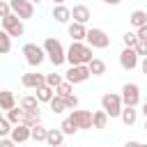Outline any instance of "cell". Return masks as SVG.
<instances>
[{"label": "cell", "instance_id": "19", "mask_svg": "<svg viewBox=\"0 0 147 147\" xmlns=\"http://www.w3.org/2000/svg\"><path fill=\"white\" fill-rule=\"evenodd\" d=\"M11 108H16L14 92H9V90H2V92H0V110H11Z\"/></svg>", "mask_w": 147, "mask_h": 147}, {"label": "cell", "instance_id": "33", "mask_svg": "<svg viewBox=\"0 0 147 147\" xmlns=\"http://www.w3.org/2000/svg\"><path fill=\"white\" fill-rule=\"evenodd\" d=\"M11 126H14V124H11L7 117H2V119H0V138H7V136L11 133Z\"/></svg>", "mask_w": 147, "mask_h": 147}, {"label": "cell", "instance_id": "49", "mask_svg": "<svg viewBox=\"0 0 147 147\" xmlns=\"http://www.w3.org/2000/svg\"><path fill=\"white\" fill-rule=\"evenodd\" d=\"M60 147H64V145H60Z\"/></svg>", "mask_w": 147, "mask_h": 147}, {"label": "cell", "instance_id": "38", "mask_svg": "<svg viewBox=\"0 0 147 147\" xmlns=\"http://www.w3.org/2000/svg\"><path fill=\"white\" fill-rule=\"evenodd\" d=\"M136 34H138V39H145V41H147V23L140 25V28L136 30Z\"/></svg>", "mask_w": 147, "mask_h": 147}, {"label": "cell", "instance_id": "32", "mask_svg": "<svg viewBox=\"0 0 147 147\" xmlns=\"http://www.w3.org/2000/svg\"><path fill=\"white\" fill-rule=\"evenodd\" d=\"M122 41H124V46L133 48V46L138 44V34H136V32H124V34H122Z\"/></svg>", "mask_w": 147, "mask_h": 147}, {"label": "cell", "instance_id": "21", "mask_svg": "<svg viewBox=\"0 0 147 147\" xmlns=\"http://www.w3.org/2000/svg\"><path fill=\"white\" fill-rule=\"evenodd\" d=\"M106 124H108V113L103 108L92 113V129H106Z\"/></svg>", "mask_w": 147, "mask_h": 147}, {"label": "cell", "instance_id": "15", "mask_svg": "<svg viewBox=\"0 0 147 147\" xmlns=\"http://www.w3.org/2000/svg\"><path fill=\"white\" fill-rule=\"evenodd\" d=\"M71 18L76 21V23H87L90 18H92V14H90V9L85 7V5H74V9H71Z\"/></svg>", "mask_w": 147, "mask_h": 147}, {"label": "cell", "instance_id": "25", "mask_svg": "<svg viewBox=\"0 0 147 147\" xmlns=\"http://www.w3.org/2000/svg\"><path fill=\"white\" fill-rule=\"evenodd\" d=\"M87 67H90V74H92V76H103V74H106V62H103L101 57H92V62H90Z\"/></svg>", "mask_w": 147, "mask_h": 147}, {"label": "cell", "instance_id": "3", "mask_svg": "<svg viewBox=\"0 0 147 147\" xmlns=\"http://www.w3.org/2000/svg\"><path fill=\"white\" fill-rule=\"evenodd\" d=\"M101 108L108 113V117H119L122 108H124V101H122V94H115V92H106L101 96Z\"/></svg>", "mask_w": 147, "mask_h": 147}, {"label": "cell", "instance_id": "11", "mask_svg": "<svg viewBox=\"0 0 147 147\" xmlns=\"http://www.w3.org/2000/svg\"><path fill=\"white\" fill-rule=\"evenodd\" d=\"M69 119L78 126V131L80 129H92V113L90 110H71V115H69Z\"/></svg>", "mask_w": 147, "mask_h": 147}, {"label": "cell", "instance_id": "13", "mask_svg": "<svg viewBox=\"0 0 147 147\" xmlns=\"http://www.w3.org/2000/svg\"><path fill=\"white\" fill-rule=\"evenodd\" d=\"M9 138H11L16 145H21V142L30 140V126H28V124H14V126H11Z\"/></svg>", "mask_w": 147, "mask_h": 147}, {"label": "cell", "instance_id": "20", "mask_svg": "<svg viewBox=\"0 0 147 147\" xmlns=\"http://www.w3.org/2000/svg\"><path fill=\"white\" fill-rule=\"evenodd\" d=\"M34 92H37V99H39V103H48V101L55 96V90H53L51 85H41V87H37Z\"/></svg>", "mask_w": 147, "mask_h": 147}, {"label": "cell", "instance_id": "24", "mask_svg": "<svg viewBox=\"0 0 147 147\" xmlns=\"http://www.w3.org/2000/svg\"><path fill=\"white\" fill-rule=\"evenodd\" d=\"M129 21H131V25L138 30L140 25H145V23H147V11H145V9H136V11H131Z\"/></svg>", "mask_w": 147, "mask_h": 147}, {"label": "cell", "instance_id": "40", "mask_svg": "<svg viewBox=\"0 0 147 147\" xmlns=\"http://www.w3.org/2000/svg\"><path fill=\"white\" fill-rule=\"evenodd\" d=\"M140 71L147 76V57H142V62H140Z\"/></svg>", "mask_w": 147, "mask_h": 147}, {"label": "cell", "instance_id": "36", "mask_svg": "<svg viewBox=\"0 0 147 147\" xmlns=\"http://www.w3.org/2000/svg\"><path fill=\"white\" fill-rule=\"evenodd\" d=\"M64 103H67V110L69 108L74 110V108H78V96L76 94H69V96H64Z\"/></svg>", "mask_w": 147, "mask_h": 147}, {"label": "cell", "instance_id": "39", "mask_svg": "<svg viewBox=\"0 0 147 147\" xmlns=\"http://www.w3.org/2000/svg\"><path fill=\"white\" fill-rule=\"evenodd\" d=\"M0 147H16V142L7 136V138H0Z\"/></svg>", "mask_w": 147, "mask_h": 147}, {"label": "cell", "instance_id": "5", "mask_svg": "<svg viewBox=\"0 0 147 147\" xmlns=\"http://www.w3.org/2000/svg\"><path fill=\"white\" fill-rule=\"evenodd\" d=\"M23 55H25V62H28L30 67H39V64L46 60L44 46H37V44H32V41L23 46Z\"/></svg>", "mask_w": 147, "mask_h": 147}, {"label": "cell", "instance_id": "45", "mask_svg": "<svg viewBox=\"0 0 147 147\" xmlns=\"http://www.w3.org/2000/svg\"><path fill=\"white\" fill-rule=\"evenodd\" d=\"M30 2H34V5H39V2H41V0H30Z\"/></svg>", "mask_w": 147, "mask_h": 147}, {"label": "cell", "instance_id": "7", "mask_svg": "<svg viewBox=\"0 0 147 147\" xmlns=\"http://www.w3.org/2000/svg\"><path fill=\"white\" fill-rule=\"evenodd\" d=\"M11 5V14H16L21 21H28L34 16V2L30 0H9Z\"/></svg>", "mask_w": 147, "mask_h": 147}, {"label": "cell", "instance_id": "8", "mask_svg": "<svg viewBox=\"0 0 147 147\" xmlns=\"http://www.w3.org/2000/svg\"><path fill=\"white\" fill-rule=\"evenodd\" d=\"M90 76H92V74H90V67H87V64H74V67H69V71H67V80H69L71 85L85 83Z\"/></svg>", "mask_w": 147, "mask_h": 147}, {"label": "cell", "instance_id": "35", "mask_svg": "<svg viewBox=\"0 0 147 147\" xmlns=\"http://www.w3.org/2000/svg\"><path fill=\"white\" fill-rule=\"evenodd\" d=\"M133 48H136V53H138L140 57H147V41H145V39H138V44H136Z\"/></svg>", "mask_w": 147, "mask_h": 147}, {"label": "cell", "instance_id": "41", "mask_svg": "<svg viewBox=\"0 0 147 147\" xmlns=\"http://www.w3.org/2000/svg\"><path fill=\"white\" fill-rule=\"evenodd\" d=\"M124 147H140V142H136V140H129Z\"/></svg>", "mask_w": 147, "mask_h": 147}, {"label": "cell", "instance_id": "48", "mask_svg": "<svg viewBox=\"0 0 147 147\" xmlns=\"http://www.w3.org/2000/svg\"><path fill=\"white\" fill-rule=\"evenodd\" d=\"M0 119H2V113H0Z\"/></svg>", "mask_w": 147, "mask_h": 147}, {"label": "cell", "instance_id": "30", "mask_svg": "<svg viewBox=\"0 0 147 147\" xmlns=\"http://www.w3.org/2000/svg\"><path fill=\"white\" fill-rule=\"evenodd\" d=\"M7 119H9L11 124H21V122H23V108H11V110H7Z\"/></svg>", "mask_w": 147, "mask_h": 147}, {"label": "cell", "instance_id": "37", "mask_svg": "<svg viewBox=\"0 0 147 147\" xmlns=\"http://www.w3.org/2000/svg\"><path fill=\"white\" fill-rule=\"evenodd\" d=\"M7 14H11V5L5 2V0H0V18H5Z\"/></svg>", "mask_w": 147, "mask_h": 147}, {"label": "cell", "instance_id": "2", "mask_svg": "<svg viewBox=\"0 0 147 147\" xmlns=\"http://www.w3.org/2000/svg\"><path fill=\"white\" fill-rule=\"evenodd\" d=\"M44 51H46V57H48V62H51L53 67H60V64L67 62V51H64V46H62L60 39L46 37V39H44Z\"/></svg>", "mask_w": 147, "mask_h": 147}, {"label": "cell", "instance_id": "26", "mask_svg": "<svg viewBox=\"0 0 147 147\" xmlns=\"http://www.w3.org/2000/svg\"><path fill=\"white\" fill-rule=\"evenodd\" d=\"M21 108H23V110H39V99H37V94L23 96V99H21Z\"/></svg>", "mask_w": 147, "mask_h": 147}, {"label": "cell", "instance_id": "17", "mask_svg": "<svg viewBox=\"0 0 147 147\" xmlns=\"http://www.w3.org/2000/svg\"><path fill=\"white\" fill-rule=\"evenodd\" d=\"M119 119H122V124L133 126V124H136V119H138V110H136V106H124V108H122V113H119Z\"/></svg>", "mask_w": 147, "mask_h": 147}, {"label": "cell", "instance_id": "46", "mask_svg": "<svg viewBox=\"0 0 147 147\" xmlns=\"http://www.w3.org/2000/svg\"><path fill=\"white\" fill-rule=\"evenodd\" d=\"M145 131H147V119H145Z\"/></svg>", "mask_w": 147, "mask_h": 147}, {"label": "cell", "instance_id": "27", "mask_svg": "<svg viewBox=\"0 0 147 147\" xmlns=\"http://www.w3.org/2000/svg\"><path fill=\"white\" fill-rule=\"evenodd\" d=\"M48 106H51V110H53L55 115H57V113H64V110H67V103H64V99H62V96H57V94H55V96H53V99L48 101Z\"/></svg>", "mask_w": 147, "mask_h": 147}, {"label": "cell", "instance_id": "9", "mask_svg": "<svg viewBox=\"0 0 147 147\" xmlns=\"http://www.w3.org/2000/svg\"><path fill=\"white\" fill-rule=\"evenodd\" d=\"M122 101H124V106H138L140 103V87H138V83H124L122 85Z\"/></svg>", "mask_w": 147, "mask_h": 147}, {"label": "cell", "instance_id": "28", "mask_svg": "<svg viewBox=\"0 0 147 147\" xmlns=\"http://www.w3.org/2000/svg\"><path fill=\"white\" fill-rule=\"evenodd\" d=\"M9 51H11V37L5 30H0V55H7Z\"/></svg>", "mask_w": 147, "mask_h": 147}, {"label": "cell", "instance_id": "12", "mask_svg": "<svg viewBox=\"0 0 147 147\" xmlns=\"http://www.w3.org/2000/svg\"><path fill=\"white\" fill-rule=\"evenodd\" d=\"M21 83H23V87L37 90V87L46 85V76H44V74H23V76H21Z\"/></svg>", "mask_w": 147, "mask_h": 147}, {"label": "cell", "instance_id": "23", "mask_svg": "<svg viewBox=\"0 0 147 147\" xmlns=\"http://www.w3.org/2000/svg\"><path fill=\"white\" fill-rule=\"evenodd\" d=\"M46 133H48V129H46V126H41V124L30 126V138H32L34 142H46Z\"/></svg>", "mask_w": 147, "mask_h": 147}, {"label": "cell", "instance_id": "4", "mask_svg": "<svg viewBox=\"0 0 147 147\" xmlns=\"http://www.w3.org/2000/svg\"><path fill=\"white\" fill-rule=\"evenodd\" d=\"M0 25H2V30H5L9 37H21V34L25 32V25H23V21H21L16 14H7L5 18H0Z\"/></svg>", "mask_w": 147, "mask_h": 147}, {"label": "cell", "instance_id": "31", "mask_svg": "<svg viewBox=\"0 0 147 147\" xmlns=\"http://www.w3.org/2000/svg\"><path fill=\"white\" fill-rule=\"evenodd\" d=\"M60 129H62V133H64V136H74V133L78 131V126H76V124H74V122L69 119V117H67V119H62Z\"/></svg>", "mask_w": 147, "mask_h": 147}, {"label": "cell", "instance_id": "42", "mask_svg": "<svg viewBox=\"0 0 147 147\" xmlns=\"http://www.w3.org/2000/svg\"><path fill=\"white\" fill-rule=\"evenodd\" d=\"M101 2H106V5H113V7H115V5H119L122 0H101Z\"/></svg>", "mask_w": 147, "mask_h": 147}, {"label": "cell", "instance_id": "18", "mask_svg": "<svg viewBox=\"0 0 147 147\" xmlns=\"http://www.w3.org/2000/svg\"><path fill=\"white\" fill-rule=\"evenodd\" d=\"M62 142H64L62 129H48V133H46V145H48V147H60Z\"/></svg>", "mask_w": 147, "mask_h": 147}, {"label": "cell", "instance_id": "6", "mask_svg": "<svg viewBox=\"0 0 147 147\" xmlns=\"http://www.w3.org/2000/svg\"><path fill=\"white\" fill-rule=\"evenodd\" d=\"M85 41H87L92 48H101V51L110 46V37H108V34H106V30H101V28H90V30H87Z\"/></svg>", "mask_w": 147, "mask_h": 147}, {"label": "cell", "instance_id": "14", "mask_svg": "<svg viewBox=\"0 0 147 147\" xmlns=\"http://www.w3.org/2000/svg\"><path fill=\"white\" fill-rule=\"evenodd\" d=\"M67 32H69V37H71V41H85V37H87V28L83 25V23H69V28H67Z\"/></svg>", "mask_w": 147, "mask_h": 147}, {"label": "cell", "instance_id": "44", "mask_svg": "<svg viewBox=\"0 0 147 147\" xmlns=\"http://www.w3.org/2000/svg\"><path fill=\"white\" fill-rule=\"evenodd\" d=\"M53 2H55V5H64L67 0H53Z\"/></svg>", "mask_w": 147, "mask_h": 147}, {"label": "cell", "instance_id": "29", "mask_svg": "<svg viewBox=\"0 0 147 147\" xmlns=\"http://www.w3.org/2000/svg\"><path fill=\"white\" fill-rule=\"evenodd\" d=\"M55 94L64 99V96H69V94H74V85H71L69 80H62V83H60V85L55 87Z\"/></svg>", "mask_w": 147, "mask_h": 147}, {"label": "cell", "instance_id": "10", "mask_svg": "<svg viewBox=\"0 0 147 147\" xmlns=\"http://www.w3.org/2000/svg\"><path fill=\"white\" fill-rule=\"evenodd\" d=\"M138 53H136V48H129V46H124L122 48V53H119V67L124 69V71H133L136 67H138Z\"/></svg>", "mask_w": 147, "mask_h": 147}, {"label": "cell", "instance_id": "22", "mask_svg": "<svg viewBox=\"0 0 147 147\" xmlns=\"http://www.w3.org/2000/svg\"><path fill=\"white\" fill-rule=\"evenodd\" d=\"M21 124H28V126L41 124V113L39 110H23V122Z\"/></svg>", "mask_w": 147, "mask_h": 147}, {"label": "cell", "instance_id": "1", "mask_svg": "<svg viewBox=\"0 0 147 147\" xmlns=\"http://www.w3.org/2000/svg\"><path fill=\"white\" fill-rule=\"evenodd\" d=\"M94 57L92 53V46L85 44V41H71V46L67 48V62L74 67V64H90Z\"/></svg>", "mask_w": 147, "mask_h": 147}, {"label": "cell", "instance_id": "16", "mask_svg": "<svg viewBox=\"0 0 147 147\" xmlns=\"http://www.w3.org/2000/svg\"><path fill=\"white\" fill-rule=\"evenodd\" d=\"M53 18L57 23H69L71 21V9L67 5H53Z\"/></svg>", "mask_w": 147, "mask_h": 147}, {"label": "cell", "instance_id": "34", "mask_svg": "<svg viewBox=\"0 0 147 147\" xmlns=\"http://www.w3.org/2000/svg\"><path fill=\"white\" fill-rule=\"evenodd\" d=\"M60 83H62V76H60V74H48V76H46V85H51L53 90H55Z\"/></svg>", "mask_w": 147, "mask_h": 147}, {"label": "cell", "instance_id": "47", "mask_svg": "<svg viewBox=\"0 0 147 147\" xmlns=\"http://www.w3.org/2000/svg\"><path fill=\"white\" fill-rule=\"evenodd\" d=\"M140 147H147V145H142V142H140Z\"/></svg>", "mask_w": 147, "mask_h": 147}, {"label": "cell", "instance_id": "43", "mask_svg": "<svg viewBox=\"0 0 147 147\" xmlns=\"http://www.w3.org/2000/svg\"><path fill=\"white\" fill-rule=\"evenodd\" d=\"M142 115H145V119H147V101H145V106H142Z\"/></svg>", "mask_w": 147, "mask_h": 147}]
</instances>
